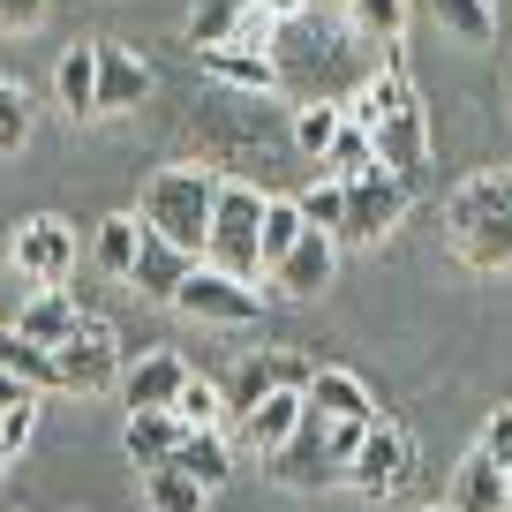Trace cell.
<instances>
[{
	"instance_id": "obj_16",
	"label": "cell",
	"mask_w": 512,
	"mask_h": 512,
	"mask_svg": "<svg viewBox=\"0 0 512 512\" xmlns=\"http://www.w3.org/2000/svg\"><path fill=\"white\" fill-rule=\"evenodd\" d=\"M144 98H151V61H136L128 46H106V38H98V113L144 106Z\"/></svg>"
},
{
	"instance_id": "obj_29",
	"label": "cell",
	"mask_w": 512,
	"mask_h": 512,
	"mask_svg": "<svg viewBox=\"0 0 512 512\" xmlns=\"http://www.w3.org/2000/svg\"><path fill=\"white\" fill-rule=\"evenodd\" d=\"M437 8V23H445L452 38H467V46H490L497 38V8L490 0H430Z\"/></svg>"
},
{
	"instance_id": "obj_30",
	"label": "cell",
	"mask_w": 512,
	"mask_h": 512,
	"mask_svg": "<svg viewBox=\"0 0 512 512\" xmlns=\"http://www.w3.org/2000/svg\"><path fill=\"white\" fill-rule=\"evenodd\" d=\"M339 121H347V106H332V98H309V106H294V144L309 151V159H324L339 136Z\"/></svg>"
},
{
	"instance_id": "obj_1",
	"label": "cell",
	"mask_w": 512,
	"mask_h": 512,
	"mask_svg": "<svg viewBox=\"0 0 512 512\" xmlns=\"http://www.w3.org/2000/svg\"><path fill=\"white\" fill-rule=\"evenodd\" d=\"M347 121L369 128V144H377V166H384V174L415 181L422 166H430V113H422V91H415V76H407L400 38H392V53H384L377 76L347 98Z\"/></svg>"
},
{
	"instance_id": "obj_23",
	"label": "cell",
	"mask_w": 512,
	"mask_h": 512,
	"mask_svg": "<svg viewBox=\"0 0 512 512\" xmlns=\"http://www.w3.org/2000/svg\"><path fill=\"white\" fill-rule=\"evenodd\" d=\"M53 91H61L68 113H98V38H91V46H68V53H61Z\"/></svg>"
},
{
	"instance_id": "obj_11",
	"label": "cell",
	"mask_w": 512,
	"mask_h": 512,
	"mask_svg": "<svg viewBox=\"0 0 512 512\" xmlns=\"http://www.w3.org/2000/svg\"><path fill=\"white\" fill-rule=\"evenodd\" d=\"M264 460H272V482H287V490H324L332 475H347V467L324 452V422L317 415H302V430H294L279 452H264Z\"/></svg>"
},
{
	"instance_id": "obj_12",
	"label": "cell",
	"mask_w": 512,
	"mask_h": 512,
	"mask_svg": "<svg viewBox=\"0 0 512 512\" xmlns=\"http://www.w3.org/2000/svg\"><path fill=\"white\" fill-rule=\"evenodd\" d=\"M309 415H317L324 430H369V422H377V400H369V384L354 377V369H317V377H309Z\"/></svg>"
},
{
	"instance_id": "obj_42",
	"label": "cell",
	"mask_w": 512,
	"mask_h": 512,
	"mask_svg": "<svg viewBox=\"0 0 512 512\" xmlns=\"http://www.w3.org/2000/svg\"><path fill=\"white\" fill-rule=\"evenodd\" d=\"M430 512H445V505H430Z\"/></svg>"
},
{
	"instance_id": "obj_4",
	"label": "cell",
	"mask_w": 512,
	"mask_h": 512,
	"mask_svg": "<svg viewBox=\"0 0 512 512\" xmlns=\"http://www.w3.org/2000/svg\"><path fill=\"white\" fill-rule=\"evenodd\" d=\"M204 264H219V272H234V279H264V189H249V181H219Z\"/></svg>"
},
{
	"instance_id": "obj_21",
	"label": "cell",
	"mask_w": 512,
	"mask_h": 512,
	"mask_svg": "<svg viewBox=\"0 0 512 512\" xmlns=\"http://www.w3.org/2000/svg\"><path fill=\"white\" fill-rule=\"evenodd\" d=\"M128 460L136 467H159V460H174V445H181V422H174V407H136L128 415Z\"/></svg>"
},
{
	"instance_id": "obj_32",
	"label": "cell",
	"mask_w": 512,
	"mask_h": 512,
	"mask_svg": "<svg viewBox=\"0 0 512 512\" xmlns=\"http://www.w3.org/2000/svg\"><path fill=\"white\" fill-rule=\"evenodd\" d=\"M294 204H302V219H309V226H324V234H339V226H347V181L317 174V181H309L302 196H294Z\"/></svg>"
},
{
	"instance_id": "obj_5",
	"label": "cell",
	"mask_w": 512,
	"mask_h": 512,
	"mask_svg": "<svg viewBox=\"0 0 512 512\" xmlns=\"http://www.w3.org/2000/svg\"><path fill=\"white\" fill-rule=\"evenodd\" d=\"M53 369H61V392H113L121 384V369H128V354H121V339H113V324H98V317H76V332L53 347Z\"/></svg>"
},
{
	"instance_id": "obj_40",
	"label": "cell",
	"mask_w": 512,
	"mask_h": 512,
	"mask_svg": "<svg viewBox=\"0 0 512 512\" xmlns=\"http://www.w3.org/2000/svg\"><path fill=\"white\" fill-rule=\"evenodd\" d=\"M23 400H38V384H23V377H8V369H0V415H8V407H23Z\"/></svg>"
},
{
	"instance_id": "obj_24",
	"label": "cell",
	"mask_w": 512,
	"mask_h": 512,
	"mask_svg": "<svg viewBox=\"0 0 512 512\" xmlns=\"http://www.w3.org/2000/svg\"><path fill=\"white\" fill-rule=\"evenodd\" d=\"M317 174H332V181L377 174V144H369V128H362V121H339V136H332V151L317 159Z\"/></svg>"
},
{
	"instance_id": "obj_2",
	"label": "cell",
	"mask_w": 512,
	"mask_h": 512,
	"mask_svg": "<svg viewBox=\"0 0 512 512\" xmlns=\"http://www.w3.org/2000/svg\"><path fill=\"white\" fill-rule=\"evenodd\" d=\"M445 234H452L467 272H505L512 264V166L467 174L445 196Z\"/></svg>"
},
{
	"instance_id": "obj_3",
	"label": "cell",
	"mask_w": 512,
	"mask_h": 512,
	"mask_svg": "<svg viewBox=\"0 0 512 512\" xmlns=\"http://www.w3.org/2000/svg\"><path fill=\"white\" fill-rule=\"evenodd\" d=\"M211 196H219V181H211L204 166H166V174L144 181V226H151V234H166L174 249L204 256V241H211Z\"/></svg>"
},
{
	"instance_id": "obj_18",
	"label": "cell",
	"mask_w": 512,
	"mask_h": 512,
	"mask_svg": "<svg viewBox=\"0 0 512 512\" xmlns=\"http://www.w3.org/2000/svg\"><path fill=\"white\" fill-rule=\"evenodd\" d=\"M445 512H505V467H497L490 452H467V460L452 467Z\"/></svg>"
},
{
	"instance_id": "obj_31",
	"label": "cell",
	"mask_w": 512,
	"mask_h": 512,
	"mask_svg": "<svg viewBox=\"0 0 512 512\" xmlns=\"http://www.w3.org/2000/svg\"><path fill=\"white\" fill-rule=\"evenodd\" d=\"M264 392H279V362H272V354H249V362H241L234 369V392H226V415H249V407L256 400H264Z\"/></svg>"
},
{
	"instance_id": "obj_8",
	"label": "cell",
	"mask_w": 512,
	"mask_h": 512,
	"mask_svg": "<svg viewBox=\"0 0 512 512\" xmlns=\"http://www.w3.org/2000/svg\"><path fill=\"white\" fill-rule=\"evenodd\" d=\"M407 189L415 181H400V174H362V181H347V226H339V241H354V249H369V241H384L392 226H400V211H407Z\"/></svg>"
},
{
	"instance_id": "obj_15",
	"label": "cell",
	"mask_w": 512,
	"mask_h": 512,
	"mask_svg": "<svg viewBox=\"0 0 512 512\" xmlns=\"http://www.w3.org/2000/svg\"><path fill=\"white\" fill-rule=\"evenodd\" d=\"M189 264H196L189 249H174L166 234L144 226V241H136V272H128V279H136V294H151V302H174L181 279H189Z\"/></svg>"
},
{
	"instance_id": "obj_13",
	"label": "cell",
	"mask_w": 512,
	"mask_h": 512,
	"mask_svg": "<svg viewBox=\"0 0 512 512\" xmlns=\"http://www.w3.org/2000/svg\"><path fill=\"white\" fill-rule=\"evenodd\" d=\"M196 68L204 76H219V83H234V91H249V98H264V91H279V61L264 46H196Z\"/></svg>"
},
{
	"instance_id": "obj_33",
	"label": "cell",
	"mask_w": 512,
	"mask_h": 512,
	"mask_svg": "<svg viewBox=\"0 0 512 512\" xmlns=\"http://www.w3.org/2000/svg\"><path fill=\"white\" fill-rule=\"evenodd\" d=\"M347 16L362 38H377V46H392V38L407 31V0H347Z\"/></svg>"
},
{
	"instance_id": "obj_37",
	"label": "cell",
	"mask_w": 512,
	"mask_h": 512,
	"mask_svg": "<svg viewBox=\"0 0 512 512\" xmlns=\"http://www.w3.org/2000/svg\"><path fill=\"white\" fill-rule=\"evenodd\" d=\"M279 362V384H287V392H309V377H317V369L302 362V354H272Z\"/></svg>"
},
{
	"instance_id": "obj_7",
	"label": "cell",
	"mask_w": 512,
	"mask_h": 512,
	"mask_svg": "<svg viewBox=\"0 0 512 512\" xmlns=\"http://www.w3.org/2000/svg\"><path fill=\"white\" fill-rule=\"evenodd\" d=\"M407 467H415V437H407L400 422H369L362 445H354V460H347V482L362 497H392L407 482Z\"/></svg>"
},
{
	"instance_id": "obj_43",
	"label": "cell",
	"mask_w": 512,
	"mask_h": 512,
	"mask_svg": "<svg viewBox=\"0 0 512 512\" xmlns=\"http://www.w3.org/2000/svg\"><path fill=\"white\" fill-rule=\"evenodd\" d=\"M0 467H8V460H0Z\"/></svg>"
},
{
	"instance_id": "obj_22",
	"label": "cell",
	"mask_w": 512,
	"mask_h": 512,
	"mask_svg": "<svg viewBox=\"0 0 512 512\" xmlns=\"http://www.w3.org/2000/svg\"><path fill=\"white\" fill-rule=\"evenodd\" d=\"M0 369L23 384H38V392H61V369H53V347H38V339H23L16 324H0Z\"/></svg>"
},
{
	"instance_id": "obj_20",
	"label": "cell",
	"mask_w": 512,
	"mask_h": 512,
	"mask_svg": "<svg viewBox=\"0 0 512 512\" xmlns=\"http://www.w3.org/2000/svg\"><path fill=\"white\" fill-rule=\"evenodd\" d=\"M174 467H181L189 482H204V490H219V482L234 475V445H226V430H181Z\"/></svg>"
},
{
	"instance_id": "obj_25",
	"label": "cell",
	"mask_w": 512,
	"mask_h": 512,
	"mask_svg": "<svg viewBox=\"0 0 512 512\" xmlns=\"http://www.w3.org/2000/svg\"><path fill=\"white\" fill-rule=\"evenodd\" d=\"M136 241H144V219H128V211H113V219H98V241H91L98 272L128 279V272H136Z\"/></svg>"
},
{
	"instance_id": "obj_39",
	"label": "cell",
	"mask_w": 512,
	"mask_h": 512,
	"mask_svg": "<svg viewBox=\"0 0 512 512\" xmlns=\"http://www.w3.org/2000/svg\"><path fill=\"white\" fill-rule=\"evenodd\" d=\"M38 16H46V0H0V23H16V31H31Z\"/></svg>"
},
{
	"instance_id": "obj_34",
	"label": "cell",
	"mask_w": 512,
	"mask_h": 512,
	"mask_svg": "<svg viewBox=\"0 0 512 512\" xmlns=\"http://www.w3.org/2000/svg\"><path fill=\"white\" fill-rule=\"evenodd\" d=\"M31 144V98H23V83L0 76V151H23Z\"/></svg>"
},
{
	"instance_id": "obj_14",
	"label": "cell",
	"mask_w": 512,
	"mask_h": 512,
	"mask_svg": "<svg viewBox=\"0 0 512 512\" xmlns=\"http://www.w3.org/2000/svg\"><path fill=\"white\" fill-rule=\"evenodd\" d=\"M302 415H309V392H287V384H279V392H264V400L241 415V445L249 452H279L294 430H302Z\"/></svg>"
},
{
	"instance_id": "obj_35",
	"label": "cell",
	"mask_w": 512,
	"mask_h": 512,
	"mask_svg": "<svg viewBox=\"0 0 512 512\" xmlns=\"http://www.w3.org/2000/svg\"><path fill=\"white\" fill-rule=\"evenodd\" d=\"M31 430H38V400L8 407V415H0V460H16V452L31 445Z\"/></svg>"
},
{
	"instance_id": "obj_17",
	"label": "cell",
	"mask_w": 512,
	"mask_h": 512,
	"mask_svg": "<svg viewBox=\"0 0 512 512\" xmlns=\"http://www.w3.org/2000/svg\"><path fill=\"white\" fill-rule=\"evenodd\" d=\"M181 384H189V362H181V354H144V362H128L121 369V392H128V415H136V407H174V392Z\"/></svg>"
},
{
	"instance_id": "obj_38",
	"label": "cell",
	"mask_w": 512,
	"mask_h": 512,
	"mask_svg": "<svg viewBox=\"0 0 512 512\" xmlns=\"http://www.w3.org/2000/svg\"><path fill=\"white\" fill-rule=\"evenodd\" d=\"M256 8H264V16H272L279 31H287V23H302L309 8H317V0H256Z\"/></svg>"
},
{
	"instance_id": "obj_9",
	"label": "cell",
	"mask_w": 512,
	"mask_h": 512,
	"mask_svg": "<svg viewBox=\"0 0 512 512\" xmlns=\"http://www.w3.org/2000/svg\"><path fill=\"white\" fill-rule=\"evenodd\" d=\"M174 302L189 309V317H204V324H256V287L234 279V272H219V264H204V256L189 264Z\"/></svg>"
},
{
	"instance_id": "obj_19",
	"label": "cell",
	"mask_w": 512,
	"mask_h": 512,
	"mask_svg": "<svg viewBox=\"0 0 512 512\" xmlns=\"http://www.w3.org/2000/svg\"><path fill=\"white\" fill-rule=\"evenodd\" d=\"M76 317H83V309H76V294H68V287H38L31 302L16 309V332L38 339V347H61V339L76 332Z\"/></svg>"
},
{
	"instance_id": "obj_41",
	"label": "cell",
	"mask_w": 512,
	"mask_h": 512,
	"mask_svg": "<svg viewBox=\"0 0 512 512\" xmlns=\"http://www.w3.org/2000/svg\"><path fill=\"white\" fill-rule=\"evenodd\" d=\"M505 512H512V467H505Z\"/></svg>"
},
{
	"instance_id": "obj_10",
	"label": "cell",
	"mask_w": 512,
	"mask_h": 512,
	"mask_svg": "<svg viewBox=\"0 0 512 512\" xmlns=\"http://www.w3.org/2000/svg\"><path fill=\"white\" fill-rule=\"evenodd\" d=\"M332 272H339V234L309 226V234L294 241V249L279 256V264H272L264 279H272L279 294H294V302H309V294H324V287H332Z\"/></svg>"
},
{
	"instance_id": "obj_6",
	"label": "cell",
	"mask_w": 512,
	"mask_h": 512,
	"mask_svg": "<svg viewBox=\"0 0 512 512\" xmlns=\"http://www.w3.org/2000/svg\"><path fill=\"white\" fill-rule=\"evenodd\" d=\"M8 256H16V272L31 279V287H61V279L76 272V226L53 219V211H38V219H23V226H16Z\"/></svg>"
},
{
	"instance_id": "obj_26",
	"label": "cell",
	"mask_w": 512,
	"mask_h": 512,
	"mask_svg": "<svg viewBox=\"0 0 512 512\" xmlns=\"http://www.w3.org/2000/svg\"><path fill=\"white\" fill-rule=\"evenodd\" d=\"M144 497H151V512H204V482H189L174 460H159V467H144Z\"/></svg>"
},
{
	"instance_id": "obj_27",
	"label": "cell",
	"mask_w": 512,
	"mask_h": 512,
	"mask_svg": "<svg viewBox=\"0 0 512 512\" xmlns=\"http://www.w3.org/2000/svg\"><path fill=\"white\" fill-rule=\"evenodd\" d=\"M174 422H181V430H226V392L189 369V384L174 392Z\"/></svg>"
},
{
	"instance_id": "obj_36",
	"label": "cell",
	"mask_w": 512,
	"mask_h": 512,
	"mask_svg": "<svg viewBox=\"0 0 512 512\" xmlns=\"http://www.w3.org/2000/svg\"><path fill=\"white\" fill-rule=\"evenodd\" d=\"M482 452H490L497 467H512V407H497V415L482 422Z\"/></svg>"
},
{
	"instance_id": "obj_28",
	"label": "cell",
	"mask_w": 512,
	"mask_h": 512,
	"mask_svg": "<svg viewBox=\"0 0 512 512\" xmlns=\"http://www.w3.org/2000/svg\"><path fill=\"white\" fill-rule=\"evenodd\" d=\"M302 234H309L302 204H294V196H264V272H272V264H279Z\"/></svg>"
}]
</instances>
